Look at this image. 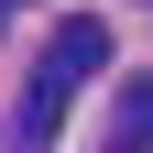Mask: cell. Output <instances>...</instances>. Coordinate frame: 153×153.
<instances>
[{
    "label": "cell",
    "mask_w": 153,
    "mask_h": 153,
    "mask_svg": "<svg viewBox=\"0 0 153 153\" xmlns=\"http://www.w3.org/2000/svg\"><path fill=\"white\" fill-rule=\"evenodd\" d=\"M99 66H109V22H55V33H44V55H33V88H22L11 142H44V131L66 120V99H76Z\"/></svg>",
    "instance_id": "cell-1"
},
{
    "label": "cell",
    "mask_w": 153,
    "mask_h": 153,
    "mask_svg": "<svg viewBox=\"0 0 153 153\" xmlns=\"http://www.w3.org/2000/svg\"><path fill=\"white\" fill-rule=\"evenodd\" d=\"M109 153H153V142H109Z\"/></svg>",
    "instance_id": "cell-3"
},
{
    "label": "cell",
    "mask_w": 153,
    "mask_h": 153,
    "mask_svg": "<svg viewBox=\"0 0 153 153\" xmlns=\"http://www.w3.org/2000/svg\"><path fill=\"white\" fill-rule=\"evenodd\" d=\"M120 131H131V142L153 131V76H131V88H120Z\"/></svg>",
    "instance_id": "cell-2"
}]
</instances>
